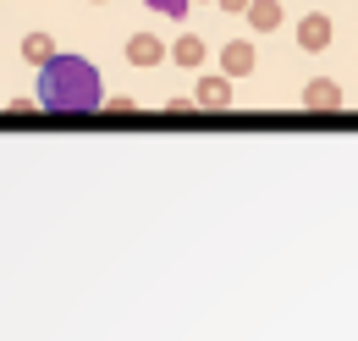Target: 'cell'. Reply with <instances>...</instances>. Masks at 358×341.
I'll return each mask as SVG.
<instances>
[{"mask_svg": "<svg viewBox=\"0 0 358 341\" xmlns=\"http://www.w3.org/2000/svg\"><path fill=\"white\" fill-rule=\"evenodd\" d=\"M39 99L50 110H99L105 105V88H99V72H94L83 55H55L39 78Z\"/></svg>", "mask_w": 358, "mask_h": 341, "instance_id": "obj_1", "label": "cell"}, {"mask_svg": "<svg viewBox=\"0 0 358 341\" xmlns=\"http://www.w3.org/2000/svg\"><path fill=\"white\" fill-rule=\"evenodd\" d=\"M298 44H303V50H325V44H331V17H325V11H309V17L298 22Z\"/></svg>", "mask_w": 358, "mask_h": 341, "instance_id": "obj_2", "label": "cell"}, {"mask_svg": "<svg viewBox=\"0 0 358 341\" xmlns=\"http://www.w3.org/2000/svg\"><path fill=\"white\" fill-rule=\"evenodd\" d=\"M160 55H171V50L155 39V34H133V39H127V61H133V66H155Z\"/></svg>", "mask_w": 358, "mask_h": 341, "instance_id": "obj_3", "label": "cell"}, {"mask_svg": "<svg viewBox=\"0 0 358 341\" xmlns=\"http://www.w3.org/2000/svg\"><path fill=\"white\" fill-rule=\"evenodd\" d=\"M221 66H226V78H248V72H254V44H248V39L226 44V50H221Z\"/></svg>", "mask_w": 358, "mask_h": 341, "instance_id": "obj_4", "label": "cell"}, {"mask_svg": "<svg viewBox=\"0 0 358 341\" xmlns=\"http://www.w3.org/2000/svg\"><path fill=\"white\" fill-rule=\"evenodd\" d=\"M303 105H309V110H336V105H342V88L331 83V78H314V83L303 88Z\"/></svg>", "mask_w": 358, "mask_h": 341, "instance_id": "obj_5", "label": "cell"}, {"mask_svg": "<svg viewBox=\"0 0 358 341\" xmlns=\"http://www.w3.org/2000/svg\"><path fill=\"white\" fill-rule=\"evenodd\" d=\"M204 55H210V50H204L199 34H182V39L171 44V61H177V66H204Z\"/></svg>", "mask_w": 358, "mask_h": 341, "instance_id": "obj_6", "label": "cell"}, {"mask_svg": "<svg viewBox=\"0 0 358 341\" xmlns=\"http://www.w3.org/2000/svg\"><path fill=\"white\" fill-rule=\"evenodd\" d=\"M193 99H199V105H210V110H221L226 99H231V83H226V78H204Z\"/></svg>", "mask_w": 358, "mask_h": 341, "instance_id": "obj_7", "label": "cell"}, {"mask_svg": "<svg viewBox=\"0 0 358 341\" xmlns=\"http://www.w3.org/2000/svg\"><path fill=\"white\" fill-rule=\"evenodd\" d=\"M248 22H254L259 34L281 28V6H275V0H254V6H248Z\"/></svg>", "mask_w": 358, "mask_h": 341, "instance_id": "obj_8", "label": "cell"}, {"mask_svg": "<svg viewBox=\"0 0 358 341\" xmlns=\"http://www.w3.org/2000/svg\"><path fill=\"white\" fill-rule=\"evenodd\" d=\"M22 55H28L34 66H50V61H55V44H50V34H28V39H22Z\"/></svg>", "mask_w": 358, "mask_h": 341, "instance_id": "obj_9", "label": "cell"}, {"mask_svg": "<svg viewBox=\"0 0 358 341\" xmlns=\"http://www.w3.org/2000/svg\"><path fill=\"white\" fill-rule=\"evenodd\" d=\"M149 11H160V17H187V0H143Z\"/></svg>", "mask_w": 358, "mask_h": 341, "instance_id": "obj_10", "label": "cell"}, {"mask_svg": "<svg viewBox=\"0 0 358 341\" xmlns=\"http://www.w3.org/2000/svg\"><path fill=\"white\" fill-rule=\"evenodd\" d=\"M226 11H231V17H248V6H254V0H221Z\"/></svg>", "mask_w": 358, "mask_h": 341, "instance_id": "obj_11", "label": "cell"}]
</instances>
